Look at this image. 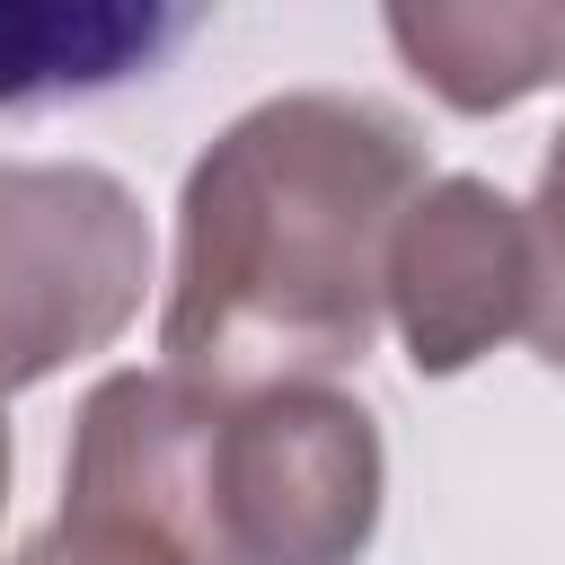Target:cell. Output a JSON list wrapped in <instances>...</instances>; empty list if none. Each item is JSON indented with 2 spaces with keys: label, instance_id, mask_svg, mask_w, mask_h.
Masks as SVG:
<instances>
[{
  "label": "cell",
  "instance_id": "obj_8",
  "mask_svg": "<svg viewBox=\"0 0 565 565\" xmlns=\"http://www.w3.org/2000/svg\"><path fill=\"white\" fill-rule=\"evenodd\" d=\"M9 565H185V556H168V547H150L141 530H124V521H88V512H62L53 530H35Z\"/></svg>",
  "mask_w": 565,
  "mask_h": 565
},
{
  "label": "cell",
  "instance_id": "obj_5",
  "mask_svg": "<svg viewBox=\"0 0 565 565\" xmlns=\"http://www.w3.org/2000/svg\"><path fill=\"white\" fill-rule=\"evenodd\" d=\"M380 26L450 115H503L539 88H565L556 0H397Z\"/></svg>",
  "mask_w": 565,
  "mask_h": 565
},
{
  "label": "cell",
  "instance_id": "obj_9",
  "mask_svg": "<svg viewBox=\"0 0 565 565\" xmlns=\"http://www.w3.org/2000/svg\"><path fill=\"white\" fill-rule=\"evenodd\" d=\"M0 512H9V415H0Z\"/></svg>",
  "mask_w": 565,
  "mask_h": 565
},
{
  "label": "cell",
  "instance_id": "obj_1",
  "mask_svg": "<svg viewBox=\"0 0 565 565\" xmlns=\"http://www.w3.org/2000/svg\"><path fill=\"white\" fill-rule=\"evenodd\" d=\"M424 185L415 124L344 88H291L221 124L177 194L168 371L230 397L353 371L388 318V238Z\"/></svg>",
  "mask_w": 565,
  "mask_h": 565
},
{
  "label": "cell",
  "instance_id": "obj_2",
  "mask_svg": "<svg viewBox=\"0 0 565 565\" xmlns=\"http://www.w3.org/2000/svg\"><path fill=\"white\" fill-rule=\"evenodd\" d=\"M141 300V194L88 159H0V397L106 353Z\"/></svg>",
  "mask_w": 565,
  "mask_h": 565
},
{
  "label": "cell",
  "instance_id": "obj_4",
  "mask_svg": "<svg viewBox=\"0 0 565 565\" xmlns=\"http://www.w3.org/2000/svg\"><path fill=\"white\" fill-rule=\"evenodd\" d=\"M530 203L486 177H433L388 238V327L415 380H459L503 335H530Z\"/></svg>",
  "mask_w": 565,
  "mask_h": 565
},
{
  "label": "cell",
  "instance_id": "obj_6",
  "mask_svg": "<svg viewBox=\"0 0 565 565\" xmlns=\"http://www.w3.org/2000/svg\"><path fill=\"white\" fill-rule=\"evenodd\" d=\"M194 18L185 9H132V0H0V106L115 88L150 71Z\"/></svg>",
  "mask_w": 565,
  "mask_h": 565
},
{
  "label": "cell",
  "instance_id": "obj_7",
  "mask_svg": "<svg viewBox=\"0 0 565 565\" xmlns=\"http://www.w3.org/2000/svg\"><path fill=\"white\" fill-rule=\"evenodd\" d=\"M530 274H539L530 344L547 371H565V124H556V141L539 159V194H530Z\"/></svg>",
  "mask_w": 565,
  "mask_h": 565
},
{
  "label": "cell",
  "instance_id": "obj_3",
  "mask_svg": "<svg viewBox=\"0 0 565 565\" xmlns=\"http://www.w3.org/2000/svg\"><path fill=\"white\" fill-rule=\"evenodd\" d=\"M380 494H388L380 424L335 380L230 397L221 415L230 565H353L380 530Z\"/></svg>",
  "mask_w": 565,
  "mask_h": 565
}]
</instances>
